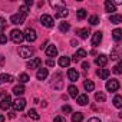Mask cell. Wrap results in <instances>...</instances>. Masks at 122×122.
<instances>
[{
    "label": "cell",
    "instance_id": "obj_51",
    "mask_svg": "<svg viewBox=\"0 0 122 122\" xmlns=\"http://www.w3.org/2000/svg\"><path fill=\"white\" fill-rule=\"evenodd\" d=\"M0 122H5V116L2 113H0Z\"/></svg>",
    "mask_w": 122,
    "mask_h": 122
},
{
    "label": "cell",
    "instance_id": "obj_40",
    "mask_svg": "<svg viewBox=\"0 0 122 122\" xmlns=\"http://www.w3.org/2000/svg\"><path fill=\"white\" fill-rule=\"evenodd\" d=\"M62 112H63V113H71V112H72V108H71L69 105H63V106H62Z\"/></svg>",
    "mask_w": 122,
    "mask_h": 122
},
{
    "label": "cell",
    "instance_id": "obj_49",
    "mask_svg": "<svg viewBox=\"0 0 122 122\" xmlns=\"http://www.w3.org/2000/svg\"><path fill=\"white\" fill-rule=\"evenodd\" d=\"M3 63H5V56L0 55V65H3Z\"/></svg>",
    "mask_w": 122,
    "mask_h": 122
},
{
    "label": "cell",
    "instance_id": "obj_41",
    "mask_svg": "<svg viewBox=\"0 0 122 122\" xmlns=\"http://www.w3.org/2000/svg\"><path fill=\"white\" fill-rule=\"evenodd\" d=\"M6 26H7V22H6L3 17H0V30H3Z\"/></svg>",
    "mask_w": 122,
    "mask_h": 122
},
{
    "label": "cell",
    "instance_id": "obj_31",
    "mask_svg": "<svg viewBox=\"0 0 122 122\" xmlns=\"http://www.w3.org/2000/svg\"><path fill=\"white\" fill-rule=\"evenodd\" d=\"M121 57V53H119V47H115L113 50H112V53H111V59L112 60H118Z\"/></svg>",
    "mask_w": 122,
    "mask_h": 122
},
{
    "label": "cell",
    "instance_id": "obj_5",
    "mask_svg": "<svg viewBox=\"0 0 122 122\" xmlns=\"http://www.w3.org/2000/svg\"><path fill=\"white\" fill-rule=\"evenodd\" d=\"M118 89H119V82H118L116 79H111V81L106 82V91H109V92H116Z\"/></svg>",
    "mask_w": 122,
    "mask_h": 122
},
{
    "label": "cell",
    "instance_id": "obj_21",
    "mask_svg": "<svg viewBox=\"0 0 122 122\" xmlns=\"http://www.w3.org/2000/svg\"><path fill=\"white\" fill-rule=\"evenodd\" d=\"M76 35H78L81 39H88V36H89V29H86V27L78 29V30H76Z\"/></svg>",
    "mask_w": 122,
    "mask_h": 122
},
{
    "label": "cell",
    "instance_id": "obj_48",
    "mask_svg": "<svg viewBox=\"0 0 122 122\" xmlns=\"http://www.w3.org/2000/svg\"><path fill=\"white\" fill-rule=\"evenodd\" d=\"M71 45H72V46H78V40L72 39V40H71Z\"/></svg>",
    "mask_w": 122,
    "mask_h": 122
},
{
    "label": "cell",
    "instance_id": "obj_11",
    "mask_svg": "<svg viewBox=\"0 0 122 122\" xmlns=\"http://www.w3.org/2000/svg\"><path fill=\"white\" fill-rule=\"evenodd\" d=\"M62 73H56L55 76H53V82H52V85H53V88H56V89H60L62 88Z\"/></svg>",
    "mask_w": 122,
    "mask_h": 122
},
{
    "label": "cell",
    "instance_id": "obj_2",
    "mask_svg": "<svg viewBox=\"0 0 122 122\" xmlns=\"http://www.w3.org/2000/svg\"><path fill=\"white\" fill-rule=\"evenodd\" d=\"M19 55L23 59H29L30 56H33V49L30 46H20L19 47Z\"/></svg>",
    "mask_w": 122,
    "mask_h": 122
},
{
    "label": "cell",
    "instance_id": "obj_47",
    "mask_svg": "<svg viewBox=\"0 0 122 122\" xmlns=\"http://www.w3.org/2000/svg\"><path fill=\"white\" fill-rule=\"evenodd\" d=\"M32 5H33L32 0H26V2H25V6H26V7H29V6H32Z\"/></svg>",
    "mask_w": 122,
    "mask_h": 122
},
{
    "label": "cell",
    "instance_id": "obj_43",
    "mask_svg": "<svg viewBox=\"0 0 122 122\" xmlns=\"http://www.w3.org/2000/svg\"><path fill=\"white\" fill-rule=\"evenodd\" d=\"M7 42V36L5 35V33H2V35H0V43H2V45H5Z\"/></svg>",
    "mask_w": 122,
    "mask_h": 122
},
{
    "label": "cell",
    "instance_id": "obj_22",
    "mask_svg": "<svg viewBox=\"0 0 122 122\" xmlns=\"http://www.w3.org/2000/svg\"><path fill=\"white\" fill-rule=\"evenodd\" d=\"M36 78H37L39 81H45V79L47 78V69H45V68L39 69L37 73H36Z\"/></svg>",
    "mask_w": 122,
    "mask_h": 122
},
{
    "label": "cell",
    "instance_id": "obj_42",
    "mask_svg": "<svg viewBox=\"0 0 122 122\" xmlns=\"http://www.w3.org/2000/svg\"><path fill=\"white\" fill-rule=\"evenodd\" d=\"M53 122H66V119H65L63 116H60V115H57V116H55Z\"/></svg>",
    "mask_w": 122,
    "mask_h": 122
},
{
    "label": "cell",
    "instance_id": "obj_9",
    "mask_svg": "<svg viewBox=\"0 0 122 122\" xmlns=\"http://www.w3.org/2000/svg\"><path fill=\"white\" fill-rule=\"evenodd\" d=\"M95 63L99 66V68H105L106 63H108V57L105 55H98L96 59H95Z\"/></svg>",
    "mask_w": 122,
    "mask_h": 122
},
{
    "label": "cell",
    "instance_id": "obj_20",
    "mask_svg": "<svg viewBox=\"0 0 122 122\" xmlns=\"http://www.w3.org/2000/svg\"><path fill=\"white\" fill-rule=\"evenodd\" d=\"M9 83V82H13V76L12 75H7V73H0V85L2 83Z\"/></svg>",
    "mask_w": 122,
    "mask_h": 122
},
{
    "label": "cell",
    "instance_id": "obj_24",
    "mask_svg": "<svg viewBox=\"0 0 122 122\" xmlns=\"http://www.w3.org/2000/svg\"><path fill=\"white\" fill-rule=\"evenodd\" d=\"M68 92H69V96L71 98H78V95H79V91H78V88L75 86V85H71L69 88H68Z\"/></svg>",
    "mask_w": 122,
    "mask_h": 122
},
{
    "label": "cell",
    "instance_id": "obj_32",
    "mask_svg": "<svg viewBox=\"0 0 122 122\" xmlns=\"http://www.w3.org/2000/svg\"><path fill=\"white\" fill-rule=\"evenodd\" d=\"M29 81H30V78H29L27 73H20V75H19V82H20V85H23V83H26V82H29Z\"/></svg>",
    "mask_w": 122,
    "mask_h": 122
},
{
    "label": "cell",
    "instance_id": "obj_8",
    "mask_svg": "<svg viewBox=\"0 0 122 122\" xmlns=\"http://www.w3.org/2000/svg\"><path fill=\"white\" fill-rule=\"evenodd\" d=\"M12 105H13L15 111H19V112H20V111H23V109H25V106H26V101H25L23 98H17Z\"/></svg>",
    "mask_w": 122,
    "mask_h": 122
},
{
    "label": "cell",
    "instance_id": "obj_52",
    "mask_svg": "<svg viewBox=\"0 0 122 122\" xmlns=\"http://www.w3.org/2000/svg\"><path fill=\"white\" fill-rule=\"evenodd\" d=\"M0 96H2V92H0Z\"/></svg>",
    "mask_w": 122,
    "mask_h": 122
},
{
    "label": "cell",
    "instance_id": "obj_19",
    "mask_svg": "<svg viewBox=\"0 0 122 122\" xmlns=\"http://www.w3.org/2000/svg\"><path fill=\"white\" fill-rule=\"evenodd\" d=\"M59 65H60V68H68V66L71 65V57L62 56V57L59 59Z\"/></svg>",
    "mask_w": 122,
    "mask_h": 122
},
{
    "label": "cell",
    "instance_id": "obj_30",
    "mask_svg": "<svg viewBox=\"0 0 122 122\" xmlns=\"http://www.w3.org/2000/svg\"><path fill=\"white\" fill-rule=\"evenodd\" d=\"M121 22H122V16H121V15H111V23L118 25V23H121Z\"/></svg>",
    "mask_w": 122,
    "mask_h": 122
},
{
    "label": "cell",
    "instance_id": "obj_35",
    "mask_svg": "<svg viewBox=\"0 0 122 122\" xmlns=\"http://www.w3.org/2000/svg\"><path fill=\"white\" fill-rule=\"evenodd\" d=\"M69 29H71V25H69V23H66V22L60 23V26H59V30H60V32H68Z\"/></svg>",
    "mask_w": 122,
    "mask_h": 122
},
{
    "label": "cell",
    "instance_id": "obj_10",
    "mask_svg": "<svg viewBox=\"0 0 122 122\" xmlns=\"http://www.w3.org/2000/svg\"><path fill=\"white\" fill-rule=\"evenodd\" d=\"M42 65V60L39 57H35V59H30L27 62V68L29 69H39V66Z\"/></svg>",
    "mask_w": 122,
    "mask_h": 122
},
{
    "label": "cell",
    "instance_id": "obj_33",
    "mask_svg": "<svg viewBox=\"0 0 122 122\" xmlns=\"http://www.w3.org/2000/svg\"><path fill=\"white\" fill-rule=\"evenodd\" d=\"M76 16H78L79 20H83V19L86 17V10H85V9H79V10L76 12Z\"/></svg>",
    "mask_w": 122,
    "mask_h": 122
},
{
    "label": "cell",
    "instance_id": "obj_23",
    "mask_svg": "<svg viewBox=\"0 0 122 122\" xmlns=\"http://www.w3.org/2000/svg\"><path fill=\"white\" fill-rule=\"evenodd\" d=\"M25 92H26V89H25L23 85H16V86L13 88V93H15L16 96H22Z\"/></svg>",
    "mask_w": 122,
    "mask_h": 122
},
{
    "label": "cell",
    "instance_id": "obj_14",
    "mask_svg": "<svg viewBox=\"0 0 122 122\" xmlns=\"http://www.w3.org/2000/svg\"><path fill=\"white\" fill-rule=\"evenodd\" d=\"M68 78H69L71 82H76L79 79V72L76 69H69L68 71Z\"/></svg>",
    "mask_w": 122,
    "mask_h": 122
},
{
    "label": "cell",
    "instance_id": "obj_6",
    "mask_svg": "<svg viewBox=\"0 0 122 122\" xmlns=\"http://www.w3.org/2000/svg\"><path fill=\"white\" fill-rule=\"evenodd\" d=\"M12 98L9 96V95H6L2 101H0V109H3V111H7L10 106H12Z\"/></svg>",
    "mask_w": 122,
    "mask_h": 122
},
{
    "label": "cell",
    "instance_id": "obj_1",
    "mask_svg": "<svg viewBox=\"0 0 122 122\" xmlns=\"http://www.w3.org/2000/svg\"><path fill=\"white\" fill-rule=\"evenodd\" d=\"M10 39H12V42H15L16 45H19V43H22V42L25 40V36H23V32H20L19 29H13V30L10 32Z\"/></svg>",
    "mask_w": 122,
    "mask_h": 122
},
{
    "label": "cell",
    "instance_id": "obj_15",
    "mask_svg": "<svg viewBox=\"0 0 122 122\" xmlns=\"http://www.w3.org/2000/svg\"><path fill=\"white\" fill-rule=\"evenodd\" d=\"M68 9L66 7H56V17H59V19H63V17H66L68 16Z\"/></svg>",
    "mask_w": 122,
    "mask_h": 122
},
{
    "label": "cell",
    "instance_id": "obj_18",
    "mask_svg": "<svg viewBox=\"0 0 122 122\" xmlns=\"http://www.w3.org/2000/svg\"><path fill=\"white\" fill-rule=\"evenodd\" d=\"M96 75H98L101 79H108V76H109V69L101 68V69H98V71H96Z\"/></svg>",
    "mask_w": 122,
    "mask_h": 122
},
{
    "label": "cell",
    "instance_id": "obj_38",
    "mask_svg": "<svg viewBox=\"0 0 122 122\" xmlns=\"http://www.w3.org/2000/svg\"><path fill=\"white\" fill-rule=\"evenodd\" d=\"M27 115H29V116H30V118H32V119H35V121H37V119H39V118H40V116H39V115H37V112H36V111H35V109H30V111H29V112H27Z\"/></svg>",
    "mask_w": 122,
    "mask_h": 122
},
{
    "label": "cell",
    "instance_id": "obj_25",
    "mask_svg": "<svg viewBox=\"0 0 122 122\" xmlns=\"http://www.w3.org/2000/svg\"><path fill=\"white\" fill-rule=\"evenodd\" d=\"M83 88H85V91L86 92H92L93 89H95V83L92 82V81H85V83H83Z\"/></svg>",
    "mask_w": 122,
    "mask_h": 122
},
{
    "label": "cell",
    "instance_id": "obj_34",
    "mask_svg": "<svg viewBox=\"0 0 122 122\" xmlns=\"http://www.w3.org/2000/svg\"><path fill=\"white\" fill-rule=\"evenodd\" d=\"M89 23H91L92 26H96V25H99V17H98L96 15H92V16L89 17Z\"/></svg>",
    "mask_w": 122,
    "mask_h": 122
},
{
    "label": "cell",
    "instance_id": "obj_39",
    "mask_svg": "<svg viewBox=\"0 0 122 122\" xmlns=\"http://www.w3.org/2000/svg\"><path fill=\"white\" fill-rule=\"evenodd\" d=\"M19 13H22L23 16H27V13H29V7H26V6L23 5V6L19 9Z\"/></svg>",
    "mask_w": 122,
    "mask_h": 122
},
{
    "label": "cell",
    "instance_id": "obj_28",
    "mask_svg": "<svg viewBox=\"0 0 122 122\" xmlns=\"http://www.w3.org/2000/svg\"><path fill=\"white\" fill-rule=\"evenodd\" d=\"M105 10H106L108 13H111V12H115V10H116V7H115V5H113V3H111L109 0H106V2H105Z\"/></svg>",
    "mask_w": 122,
    "mask_h": 122
},
{
    "label": "cell",
    "instance_id": "obj_26",
    "mask_svg": "<svg viewBox=\"0 0 122 122\" xmlns=\"http://www.w3.org/2000/svg\"><path fill=\"white\" fill-rule=\"evenodd\" d=\"M112 37H113L115 42H119V40L122 39V30H121V29H115V30L112 32Z\"/></svg>",
    "mask_w": 122,
    "mask_h": 122
},
{
    "label": "cell",
    "instance_id": "obj_12",
    "mask_svg": "<svg viewBox=\"0 0 122 122\" xmlns=\"http://www.w3.org/2000/svg\"><path fill=\"white\" fill-rule=\"evenodd\" d=\"M82 57H86V50L81 47V49H78V50H76V53L73 55V62H79Z\"/></svg>",
    "mask_w": 122,
    "mask_h": 122
},
{
    "label": "cell",
    "instance_id": "obj_3",
    "mask_svg": "<svg viewBox=\"0 0 122 122\" xmlns=\"http://www.w3.org/2000/svg\"><path fill=\"white\" fill-rule=\"evenodd\" d=\"M23 36H25V39L27 40V42H35L36 40V37H37V35H36V30L35 29H32V27H27L25 32H23Z\"/></svg>",
    "mask_w": 122,
    "mask_h": 122
},
{
    "label": "cell",
    "instance_id": "obj_7",
    "mask_svg": "<svg viewBox=\"0 0 122 122\" xmlns=\"http://www.w3.org/2000/svg\"><path fill=\"white\" fill-rule=\"evenodd\" d=\"M25 19H26V16H23L22 13H16V15H13L10 17V22L13 25H23L25 23Z\"/></svg>",
    "mask_w": 122,
    "mask_h": 122
},
{
    "label": "cell",
    "instance_id": "obj_36",
    "mask_svg": "<svg viewBox=\"0 0 122 122\" xmlns=\"http://www.w3.org/2000/svg\"><path fill=\"white\" fill-rule=\"evenodd\" d=\"M113 105H115L116 108H121V106H122V98H121L119 95H116V96L113 98Z\"/></svg>",
    "mask_w": 122,
    "mask_h": 122
},
{
    "label": "cell",
    "instance_id": "obj_37",
    "mask_svg": "<svg viewBox=\"0 0 122 122\" xmlns=\"http://www.w3.org/2000/svg\"><path fill=\"white\" fill-rule=\"evenodd\" d=\"M121 68H122V63L119 62L116 66H113V68H112V72H113L115 75H121V72H122V69H121Z\"/></svg>",
    "mask_w": 122,
    "mask_h": 122
},
{
    "label": "cell",
    "instance_id": "obj_27",
    "mask_svg": "<svg viewBox=\"0 0 122 122\" xmlns=\"http://www.w3.org/2000/svg\"><path fill=\"white\" fill-rule=\"evenodd\" d=\"M83 121V113L82 112H75L72 115V122H82Z\"/></svg>",
    "mask_w": 122,
    "mask_h": 122
},
{
    "label": "cell",
    "instance_id": "obj_17",
    "mask_svg": "<svg viewBox=\"0 0 122 122\" xmlns=\"http://www.w3.org/2000/svg\"><path fill=\"white\" fill-rule=\"evenodd\" d=\"M46 55H47L49 57H55V56L57 55V49H56V46H53V45L47 46V47H46Z\"/></svg>",
    "mask_w": 122,
    "mask_h": 122
},
{
    "label": "cell",
    "instance_id": "obj_46",
    "mask_svg": "<svg viewBox=\"0 0 122 122\" xmlns=\"http://www.w3.org/2000/svg\"><path fill=\"white\" fill-rule=\"evenodd\" d=\"M88 122H101V119L99 118H91V119H88Z\"/></svg>",
    "mask_w": 122,
    "mask_h": 122
},
{
    "label": "cell",
    "instance_id": "obj_50",
    "mask_svg": "<svg viewBox=\"0 0 122 122\" xmlns=\"http://www.w3.org/2000/svg\"><path fill=\"white\" fill-rule=\"evenodd\" d=\"M15 116H16L15 112H10V113H9V118H15Z\"/></svg>",
    "mask_w": 122,
    "mask_h": 122
},
{
    "label": "cell",
    "instance_id": "obj_29",
    "mask_svg": "<svg viewBox=\"0 0 122 122\" xmlns=\"http://www.w3.org/2000/svg\"><path fill=\"white\" fill-rule=\"evenodd\" d=\"M95 101H96V102H105V101H106L105 93H103V92H96V93H95Z\"/></svg>",
    "mask_w": 122,
    "mask_h": 122
},
{
    "label": "cell",
    "instance_id": "obj_44",
    "mask_svg": "<svg viewBox=\"0 0 122 122\" xmlns=\"http://www.w3.org/2000/svg\"><path fill=\"white\" fill-rule=\"evenodd\" d=\"M46 65H47V66H50V68H52V66H55V60H52V59H47Z\"/></svg>",
    "mask_w": 122,
    "mask_h": 122
},
{
    "label": "cell",
    "instance_id": "obj_45",
    "mask_svg": "<svg viewBox=\"0 0 122 122\" xmlns=\"http://www.w3.org/2000/svg\"><path fill=\"white\" fill-rule=\"evenodd\" d=\"M82 68H83L85 71H88V69H89V62H83V63H82Z\"/></svg>",
    "mask_w": 122,
    "mask_h": 122
},
{
    "label": "cell",
    "instance_id": "obj_4",
    "mask_svg": "<svg viewBox=\"0 0 122 122\" xmlns=\"http://www.w3.org/2000/svg\"><path fill=\"white\" fill-rule=\"evenodd\" d=\"M40 23L45 26V27H53V25H55V22H53V17L52 16H49V15H43L42 17H40Z\"/></svg>",
    "mask_w": 122,
    "mask_h": 122
},
{
    "label": "cell",
    "instance_id": "obj_16",
    "mask_svg": "<svg viewBox=\"0 0 122 122\" xmlns=\"http://www.w3.org/2000/svg\"><path fill=\"white\" fill-rule=\"evenodd\" d=\"M76 101H78V103L79 105H88L89 103V98H88V95L86 93H82V95H78V98H76Z\"/></svg>",
    "mask_w": 122,
    "mask_h": 122
},
{
    "label": "cell",
    "instance_id": "obj_13",
    "mask_svg": "<svg viewBox=\"0 0 122 122\" xmlns=\"http://www.w3.org/2000/svg\"><path fill=\"white\" fill-rule=\"evenodd\" d=\"M102 42V32H95L92 36V45L93 46H99Z\"/></svg>",
    "mask_w": 122,
    "mask_h": 122
}]
</instances>
